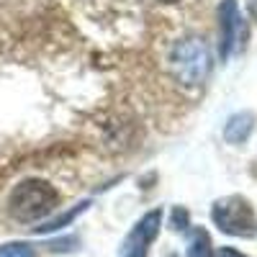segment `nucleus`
Masks as SVG:
<instances>
[{"instance_id": "obj_1", "label": "nucleus", "mask_w": 257, "mask_h": 257, "mask_svg": "<svg viewBox=\"0 0 257 257\" xmlns=\"http://www.w3.org/2000/svg\"><path fill=\"white\" fill-rule=\"evenodd\" d=\"M57 203H59V193L52 183L29 178L13 188L11 198H8V211L16 221L29 224V221L47 219L57 208Z\"/></svg>"}, {"instance_id": "obj_2", "label": "nucleus", "mask_w": 257, "mask_h": 257, "mask_svg": "<svg viewBox=\"0 0 257 257\" xmlns=\"http://www.w3.org/2000/svg\"><path fill=\"white\" fill-rule=\"evenodd\" d=\"M170 72L185 88H198L211 72L208 44L198 36H185L170 52Z\"/></svg>"}, {"instance_id": "obj_3", "label": "nucleus", "mask_w": 257, "mask_h": 257, "mask_svg": "<svg viewBox=\"0 0 257 257\" xmlns=\"http://www.w3.org/2000/svg\"><path fill=\"white\" fill-rule=\"evenodd\" d=\"M211 219L221 231L231 237H254L257 234V213L252 203L242 196L219 198L211 208Z\"/></svg>"}, {"instance_id": "obj_4", "label": "nucleus", "mask_w": 257, "mask_h": 257, "mask_svg": "<svg viewBox=\"0 0 257 257\" xmlns=\"http://www.w3.org/2000/svg\"><path fill=\"white\" fill-rule=\"evenodd\" d=\"M160 226H162V211L160 208L144 213V216L134 224V229L128 231L126 242L121 244V257H147L149 244H152L155 237L160 234Z\"/></svg>"}, {"instance_id": "obj_5", "label": "nucleus", "mask_w": 257, "mask_h": 257, "mask_svg": "<svg viewBox=\"0 0 257 257\" xmlns=\"http://www.w3.org/2000/svg\"><path fill=\"white\" fill-rule=\"evenodd\" d=\"M239 8L237 0H221L219 6V57L226 62L237 44V29H239Z\"/></svg>"}, {"instance_id": "obj_6", "label": "nucleus", "mask_w": 257, "mask_h": 257, "mask_svg": "<svg viewBox=\"0 0 257 257\" xmlns=\"http://www.w3.org/2000/svg\"><path fill=\"white\" fill-rule=\"evenodd\" d=\"M252 128H254V116H252V113H247V111L234 113V116L226 121V126H224V139H226L229 144H242V142H247V137L252 134Z\"/></svg>"}, {"instance_id": "obj_7", "label": "nucleus", "mask_w": 257, "mask_h": 257, "mask_svg": "<svg viewBox=\"0 0 257 257\" xmlns=\"http://www.w3.org/2000/svg\"><path fill=\"white\" fill-rule=\"evenodd\" d=\"M188 257H213V247H211V237L208 231L196 226L190 231V247H188Z\"/></svg>"}, {"instance_id": "obj_8", "label": "nucleus", "mask_w": 257, "mask_h": 257, "mask_svg": "<svg viewBox=\"0 0 257 257\" xmlns=\"http://www.w3.org/2000/svg\"><path fill=\"white\" fill-rule=\"evenodd\" d=\"M85 208H88V201L77 203L72 211H67V213H64V216H59L57 221H49L47 226H36V231H52V229H59V226H64V224H70V221L77 216V213H80V211H85Z\"/></svg>"}, {"instance_id": "obj_9", "label": "nucleus", "mask_w": 257, "mask_h": 257, "mask_svg": "<svg viewBox=\"0 0 257 257\" xmlns=\"http://www.w3.org/2000/svg\"><path fill=\"white\" fill-rule=\"evenodd\" d=\"M0 257H34V249L26 242H11L0 247Z\"/></svg>"}, {"instance_id": "obj_10", "label": "nucleus", "mask_w": 257, "mask_h": 257, "mask_svg": "<svg viewBox=\"0 0 257 257\" xmlns=\"http://www.w3.org/2000/svg\"><path fill=\"white\" fill-rule=\"evenodd\" d=\"M183 224H188V211L175 208V211H173V229H185Z\"/></svg>"}, {"instance_id": "obj_11", "label": "nucleus", "mask_w": 257, "mask_h": 257, "mask_svg": "<svg viewBox=\"0 0 257 257\" xmlns=\"http://www.w3.org/2000/svg\"><path fill=\"white\" fill-rule=\"evenodd\" d=\"M219 257H247V254H242L239 249H234V247H224V249L219 252Z\"/></svg>"}, {"instance_id": "obj_12", "label": "nucleus", "mask_w": 257, "mask_h": 257, "mask_svg": "<svg viewBox=\"0 0 257 257\" xmlns=\"http://www.w3.org/2000/svg\"><path fill=\"white\" fill-rule=\"evenodd\" d=\"M160 3H180V0H160Z\"/></svg>"}]
</instances>
